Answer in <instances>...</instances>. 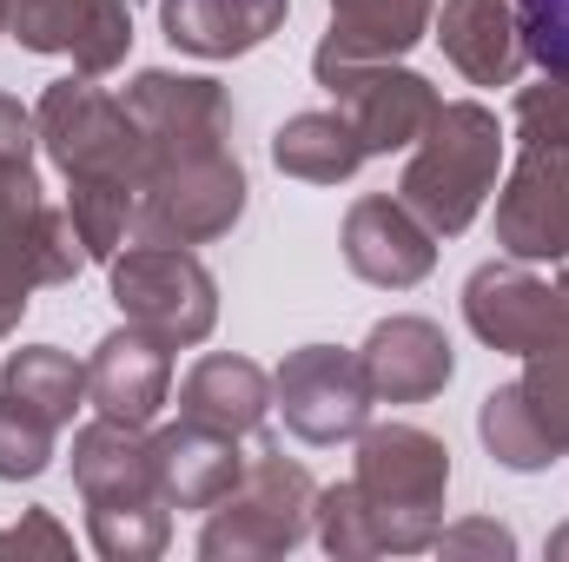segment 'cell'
Returning a JSON list of instances; mask_svg holds the SVG:
<instances>
[{
	"label": "cell",
	"mask_w": 569,
	"mask_h": 562,
	"mask_svg": "<svg viewBox=\"0 0 569 562\" xmlns=\"http://www.w3.org/2000/svg\"><path fill=\"white\" fill-rule=\"evenodd\" d=\"M311 404H325L318 411V436H345V430H358L365 418V384H358V371L351 364H338L331 351H305L298 364H291V378H284V411L291 423H305Z\"/></svg>",
	"instance_id": "3957f363"
},
{
	"label": "cell",
	"mask_w": 569,
	"mask_h": 562,
	"mask_svg": "<svg viewBox=\"0 0 569 562\" xmlns=\"http://www.w3.org/2000/svg\"><path fill=\"white\" fill-rule=\"evenodd\" d=\"M186 404H192V418L219 423V430H246V423H259V411H266V384H259L252 364H226V358H212V364L192 371Z\"/></svg>",
	"instance_id": "277c9868"
},
{
	"label": "cell",
	"mask_w": 569,
	"mask_h": 562,
	"mask_svg": "<svg viewBox=\"0 0 569 562\" xmlns=\"http://www.w3.org/2000/svg\"><path fill=\"white\" fill-rule=\"evenodd\" d=\"M517 20H523V47L550 73H569V0H517Z\"/></svg>",
	"instance_id": "5b68a950"
},
{
	"label": "cell",
	"mask_w": 569,
	"mask_h": 562,
	"mask_svg": "<svg viewBox=\"0 0 569 562\" xmlns=\"http://www.w3.org/2000/svg\"><path fill=\"white\" fill-rule=\"evenodd\" d=\"M490 152H497V127L477 113V107H450L437 120V152L411 172V205L430 212L437 232H457L477 199H483V179H490Z\"/></svg>",
	"instance_id": "6da1fadb"
},
{
	"label": "cell",
	"mask_w": 569,
	"mask_h": 562,
	"mask_svg": "<svg viewBox=\"0 0 569 562\" xmlns=\"http://www.w3.org/2000/svg\"><path fill=\"white\" fill-rule=\"evenodd\" d=\"M279 13H284V0H172L166 27H172V47L239 53V47H259L279 27Z\"/></svg>",
	"instance_id": "7a4b0ae2"
}]
</instances>
